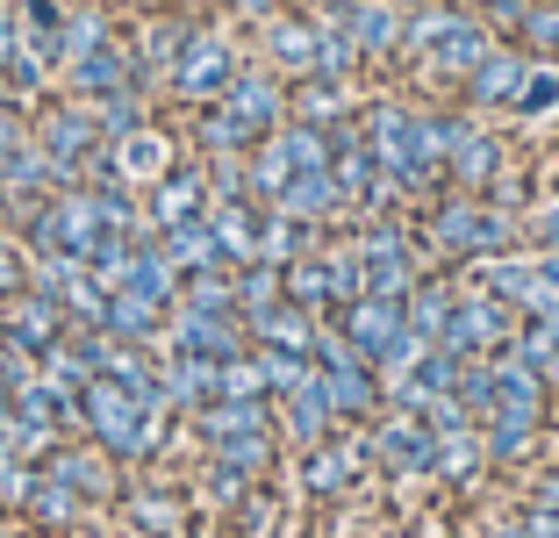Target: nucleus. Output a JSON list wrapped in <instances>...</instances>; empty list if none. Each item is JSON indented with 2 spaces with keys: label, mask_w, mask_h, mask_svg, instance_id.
<instances>
[{
  "label": "nucleus",
  "mask_w": 559,
  "mask_h": 538,
  "mask_svg": "<svg viewBox=\"0 0 559 538\" xmlns=\"http://www.w3.org/2000/svg\"><path fill=\"white\" fill-rule=\"evenodd\" d=\"M424 245L438 252L444 266L495 259V252H510V245H516V215L502 209V201H488V195H460V187H452V195L430 209Z\"/></svg>",
  "instance_id": "obj_1"
},
{
  "label": "nucleus",
  "mask_w": 559,
  "mask_h": 538,
  "mask_svg": "<svg viewBox=\"0 0 559 538\" xmlns=\"http://www.w3.org/2000/svg\"><path fill=\"white\" fill-rule=\"evenodd\" d=\"M237 72H245V50H237V36L201 22V30L187 36V58L173 66V86H165V94L187 101V108H209V101H223V94L237 86Z\"/></svg>",
  "instance_id": "obj_2"
},
{
  "label": "nucleus",
  "mask_w": 559,
  "mask_h": 538,
  "mask_svg": "<svg viewBox=\"0 0 559 538\" xmlns=\"http://www.w3.org/2000/svg\"><path fill=\"white\" fill-rule=\"evenodd\" d=\"M516 324H524V316H516L510 302H495V294H480V288H460L452 324L438 330V344H452L460 359H488V352H510L516 344Z\"/></svg>",
  "instance_id": "obj_3"
},
{
  "label": "nucleus",
  "mask_w": 559,
  "mask_h": 538,
  "mask_svg": "<svg viewBox=\"0 0 559 538\" xmlns=\"http://www.w3.org/2000/svg\"><path fill=\"white\" fill-rule=\"evenodd\" d=\"M201 22L194 15H144L130 36V86H144V94H165L173 86V66L187 58V36H194Z\"/></svg>",
  "instance_id": "obj_4"
},
{
  "label": "nucleus",
  "mask_w": 559,
  "mask_h": 538,
  "mask_svg": "<svg viewBox=\"0 0 559 538\" xmlns=\"http://www.w3.org/2000/svg\"><path fill=\"white\" fill-rule=\"evenodd\" d=\"M209 201H215V187H209V159H180L173 173H158L144 187V215L158 223V237L173 223H194V215H209Z\"/></svg>",
  "instance_id": "obj_5"
},
{
  "label": "nucleus",
  "mask_w": 559,
  "mask_h": 538,
  "mask_svg": "<svg viewBox=\"0 0 559 538\" xmlns=\"http://www.w3.org/2000/svg\"><path fill=\"white\" fill-rule=\"evenodd\" d=\"M36 130V144L50 151V159H72V165H86L100 151V122H94V101H80V94H66V101H50L44 115L29 122Z\"/></svg>",
  "instance_id": "obj_6"
},
{
  "label": "nucleus",
  "mask_w": 559,
  "mask_h": 538,
  "mask_svg": "<svg viewBox=\"0 0 559 538\" xmlns=\"http://www.w3.org/2000/svg\"><path fill=\"white\" fill-rule=\"evenodd\" d=\"M259 36H265V66H273L280 80H309V72H316V44H323L316 15H295V8H280L273 22H259Z\"/></svg>",
  "instance_id": "obj_7"
},
{
  "label": "nucleus",
  "mask_w": 559,
  "mask_h": 538,
  "mask_svg": "<svg viewBox=\"0 0 559 538\" xmlns=\"http://www.w3.org/2000/svg\"><path fill=\"white\" fill-rule=\"evenodd\" d=\"M50 473H58L80 503H116V489H122L108 445H50Z\"/></svg>",
  "instance_id": "obj_8"
},
{
  "label": "nucleus",
  "mask_w": 559,
  "mask_h": 538,
  "mask_svg": "<svg viewBox=\"0 0 559 538\" xmlns=\"http://www.w3.org/2000/svg\"><path fill=\"white\" fill-rule=\"evenodd\" d=\"M108 165H116V179H130V187H151L158 173L180 165V137H165L158 122H144V130H130V137L108 144Z\"/></svg>",
  "instance_id": "obj_9"
},
{
  "label": "nucleus",
  "mask_w": 559,
  "mask_h": 538,
  "mask_svg": "<svg viewBox=\"0 0 559 538\" xmlns=\"http://www.w3.org/2000/svg\"><path fill=\"white\" fill-rule=\"evenodd\" d=\"M524 72H531V50L524 44H495L488 58L466 72V86H460L466 108H510L516 86H524Z\"/></svg>",
  "instance_id": "obj_10"
},
{
  "label": "nucleus",
  "mask_w": 559,
  "mask_h": 538,
  "mask_svg": "<svg viewBox=\"0 0 559 538\" xmlns=\"http://www.w3.org/2000/svg\"><path fill=\"white\" fill-rule=\"evenodd\" d=\"M58 86L80 101H100V94H116V86H130V44L122 36H108V44L80 50L72 66H58Z\"/></svg>",
  "instance_id": "obj_11"
},
{
  "label": "nucleus",
  "mask_w": 559,
  "mask_h": 538,
  "mask_svg": "<svg viewBox=\"0 0 559 538\" xmlns=\"http://www.w3.org/2000/svg\"><path fill=\"white\" fill-rule=\"evenodd\" d=\"M330 324H337V330H345V338H352V344H359V352L380 366V352H388V344H395L402 330H409V316H402V302H380V294H359V302H345V309L330 316Z\"/></svg>",
  "instance_id": "obj_12"
},
{
  "label": "nucleus",
  "mask_w": 559,
  "mask_h": 538,
  "mask_svg": "<svg viewBox=\"0 0 559 538\" xmlns=\"http://www.w3.org/2000/svg\"><path fill=\"white\" fill-rule=\"evenodd\" d=\"M280 431L309 453V445H323L330 431H337V402H330V388H323V374H309L295 395H280Z\"/></svg>",
  "instance_id": "obj_13"
},
{
  "label": "nucleus",
  "mask_w": 559,
  "mask_h": 538,
  "mask_svg": "<svg viewBox=\"0 0 559 538\" xmlns=\"http://www.w3.org/2000/svg\"><path fill=\"white\" fill-rule=\"evenodd\" d=\"M359 459H366V438L330 431L323 445H309V453H301V489H309V495H345L352 473H359Z\"/></svg>",
  "instance_id": "obj_14"
},
{
  "label": "nucleus",
  "mask_w": 559,
  "mask_h": 538,
  "mask_svg": "<svg viewBox=\"0 0 559 538\" xmlns=\"http://www.w3.org/2000/svg\"><path fill=\"white\" fill-rule=\"evenodd\" d=\"M444 179L460 187V195H495L502 179H510V151H502V137L474 130L460 151H452V165H444Z\"/></svg>",
  "instance_id": "obj_15"
},
{
  "label": "nucleus",
  "mask_w": 559,
  "mask_h": 538,
  "mask_svg": "<svg viewBox=\"0 0 559 538\" xmlns=\"http://www.w3.org/2000/svg\"><path fill=\"white\" fill-rule=\"evenodd\" d=\"M273 209H280V215H295V223H316V230H330V223H345V215H352L330 173H295V179H287V187L273 195Z\"/></svg>",
  "instance_id": "obj_16"
},
{
  "label": "nucleus",
  "mask_w": 559,
  "mask_h": 538,
  "mask_svg": "<svg viewBox=\"0 0 559 538\" xmlns=\"http://www.w3.org/2000/svg\"><path fill=\"white\" fill-rule=\"evenodd\" d=\"M245 330H251V344H280V352H316V330H323V316H309L301 302H287V294H280L273 309L245 316Z\"/></svg>",
  "instance_id": "obj_17"
},
{
  "label": "nucleus",
  "mask_w": 559,
  "mask_h": 538,
  "mask_svg": "<svg viewBox=\"0 0 559 538\" xmlns=\"http://www.w3.org/2000/svg\"><path fill=\"white\" fill-rule=\"evenodd\" d=\"M345 30H352V44L380 66V58H402V30H409V15H402L395 0H352Z\"/></svg>",
  "instance_id": "obj_18"
},
{
  "label": "nucleus",
  "mask_w": 559,
  "mask_h": 538,
  "mask_svg": "<svg viewBox=\"0 0 559 538\" xmlns=\"http://www.w3.org/2000/svg\"><path fill=\"white\" fill-rule=\"evenodd\" d=\"M352 80H323V72H309V80H295V122H316V130H345L352 122Z\"/></svg>",
  "instance_id": "obj_19"
},
{
  "label": "nucleus",
  "mask_w": 559,
  "mask_h": 538,
  "mask_svg": "<svg viewBox=\"0 0 559 538\" xmlns=\"http://www.w3.org/2000/svg\"><path fill=\"white\" fill-rule=\"evenodd\" d=\"M194 417H201V438H209V445L273 431V402H245V395H215V402H201Z\"/></svg>",
  "instance_id": "obj_20"
},
{
  "label": "nucleus",
  "mask_w": 559,
  "mask_h": 538,
  "mask_svg": "<svg viewBox=\"0 0 559 538\" xmlns=\"http://www.w3.org/2000/svg\"><path fill=\"white\" fill-rule=\"evenodd\" d=\"M130 294H144V302H158L165 316L180 309V288H187V273L173 259H165V245H136V266H130V280H122Z\"/></svg>",
  "instance_id": "obj_21"
},
{
  "label": "nucleus",
  "mask_w": 559,
  "mask_h": 538,
  "mask_svg": "<svg viewBox=\"0 0 559 538\" xmlns=\"http://www.w3.org/2000/svg\"><path fill=\"white\" fill-rule=\"evenodd\" d=\"M158 245H165V259L180 266V273H209V266H230V259H223V245H215L209 215H194V223H173Z\"/></svg>",
  "instance_id": "obj_22"
},
{
  "label": "nucleus",
  "mask_w": 559,
  "mask_h": 538,
  "mask_svg": "<svg viewBox=\"0 0 559 538\" xmlns=\"http://www.w3.org/2000/svg\"><path fill=\"white\" fill-rule=\"evenodd\" d=\"M452 302H460V288H452V280H438V273H424L409 288V302H402V316H409V330H424V338L438 344V330L452 324Z\"/></svg>",
  "instance_id": "obj_23"
},
{
  "label": "nucleus",
  "mask_w": 559,
  "mask_h": 538,
  "mask_svg": "<svg viewBox=\"0 0 559 538\" xmlns=\"http://www.w3.org/2000/svg\"><path fill=\"white\" fill-rule=\"evenodd\" d=\"M94 122H100V144H116V137H130V130L151 122V94L144 86H116V94L94 101Z\"/></svg>",
  "instance_id": "obj_24"
},
{
  "label": "nucleus",
  "mask_w": 559,
  "mask_h": 538,
  "mask_svg": "<svg viewBox=\"0 0 559 538\" xmlns=\"http://www.w3.org/2000/svg\"><path fill=\"white\" fill-rule=\"evenodd\" d=\"M180 309H201V316H237L230 266H209V273H187V288H180Z\"/></svg>",
  "instance_id": "obj_25"
},
{
  "label": "nucleus",
  "mask_w": 559,
  "mask_h": 538,
  "mask_svg": "<svg viewBox=\"0 0 559 538\" xmlns=\"http://www.w3.org/2000/svg\"><path fill=\"white\" fill-rule=\"evenodd\" d=\"M552 108H559V66H552V58H531V72H524V86H516L510 115H552Z\"/></svg>",
  "instance_id": "obj_26"
},
{
  "label": "nucleus",
  "mask_w": 559,
  "mask_h": 538,
  "mask_svg": "<svg viewBox=\"0 0 559 538\" xmlns=\"http://www.w3.org/2000/svg\"><path fill=\"white\" fill-rule=\"evenodd\" d=\"M516 44L531 50V58H552L559 66V0H531L524 30H516Z\"/></svg>",
  "instance_id": "obj_27"
},
{
  "label": "nucleus",
  "mask_w": 559,
  "mask_h": 538,
  "mask_svg": "<svg viewBox=\"0 0 559 538\" xmlns=\"http://www.w3.org/2000/svg\"><path fill=\"white\" fill-rule=\"evenodd\" d=\"M22 288H29V245L0 223V302H8V294H22Z\"/></svg>",
  "instance_id": "obj_28"
},
{
  "label": "nucleus",
  "mask_w": 559,
  "mask_h": 538,
  "mask_svg": "<svg viewBox=\"0 0 559 538\" xmlns=\"http://www.w3.org/2000/svg\"><path fill=\"white\" fill-rule=\"evenodd\" d=\"M136 503V524H144V531H165L173 538V517H180V510H173V495H130Z\"/></svg>",
  "instance_id": "obj_29"
},
{
  "label": "nucleus",
  "mask_w": 559,
  "mask_h": 538,
  "mask_svg": "<svg viewBox=\"0 0 559 538\" xmlns=\"http://www.w3.org/2000/svg\"><path fill=\"white\" fill-rule=\"evenodd\" d=\"M524 230H531V252H559V201H545Z\"/></svg>",
  "instance_id": "obj_30"
},
{
  "label": "nucleus",
  "mask_w": 559,
  "mask_h": 538,
  "mask_svg": "<svg viewBox=\"0 0 559 538\" xmlns=\"http://www.w3.org/2000/svg\"><path fill=\"white\" fill-rule=\"evenodd\" d=\"M15 44H22V15H15V0H0V66L15 58Z\"/></svg>",
  "instance_id": "obj_31"
},
{
  "label": "nucleus",
  "mask_w": 559,
  "mask_h": 538,
  "mask_svg": "<svg viewBox=\"0 0 559 538\" xmlns=\"http://www.w3.org/2000/svg\"><path fill=\"white\" fill-rule=\"evenodd\" d=\"M230 8H237V15H245V22H273L280 8H287V0H230Z\"/></svg>",
  "instance_id": "obj_32"
},
{
  "label": "nucleus",
  "mask_w": 559,
  "mask_h": 538,
  "mask_svg": "<svg viewBox=\"0 0 559 538\" xmlns=\"http://www.w3.org/2000/svg\"><path fill=\"white\" fill-rule=\"evenodd\" d=\"M531 259H538V280L559 294V252H531Z\"/></svg>",
  "instance_id": "obj_33"
},
{
  "label": "nucleus",
  "mask_w": 559,
  "mask_h": 538,
  "mask_svg": "<svg viewBox=\"0 0 559 538\" xmlns=\"http://www.w3.org/2000/svg\"><path fill=\"white\" fill-rule=\"evenodd\" d=\"M122 8H136V15H158L165 0H122Z\"/></svg>",
  "instance_id": "obj_34"
},
{
  "label": "nucleus",
  "mask_w": 559,
  "mask_h": 538,
  "mask_svg": "<svg viewBox=\"0 0 559 538\" xmlns=\"http://www.w3.org/2000/svg\"><path fill=\"white\" fill-rule=\"evenodd\" d=\"M395 8H402V15H416V8H430V0H395Z\"/></svg>",
  "instance_id": "obj_35"
},
{
  "label": "nucleus",
  "mask_w": 559,
  "mask_h": 538,
  "mask_svg": "<svg viewBox=\"0 0 559 538\" xmlns=\"http://www.w3.org/2000/svg\"><path fill=\"white\" fill-rule=\"evenodd\" d=\"M452 8H474V15H480V8H488V0H452Z\"/></svg>",
  "instance_id": "obj_36"
},
{
  "label": "nucleus",
  "mask_w": 559,
  "mask_h": 538,
  "mask_svg": "<svg viewBox=\"0 0 559 538\" xmlns=\"http://www.w3.org/2000/svg\"><path fill=\"white\" fill-rule=\"evenodd\" d=\"M66 8H80V0H66Z\"/></svg>",
  "instance_id": "obj_37"
},
{
  "label": "nucleus",
  "mask_w": 559,
  "mask_h": 538,
  "mask_svg": "<svg viewBox=\"0 0 559 538\" xmlns=\"http://www.w3.org/2000/svg\"><path fill=\"white\" fill-rule=\"evenodd\" d=\"M100 8H108V0H100Z\"/></svg>",
  "instance_id": "obj_38"
}]
</instances>
